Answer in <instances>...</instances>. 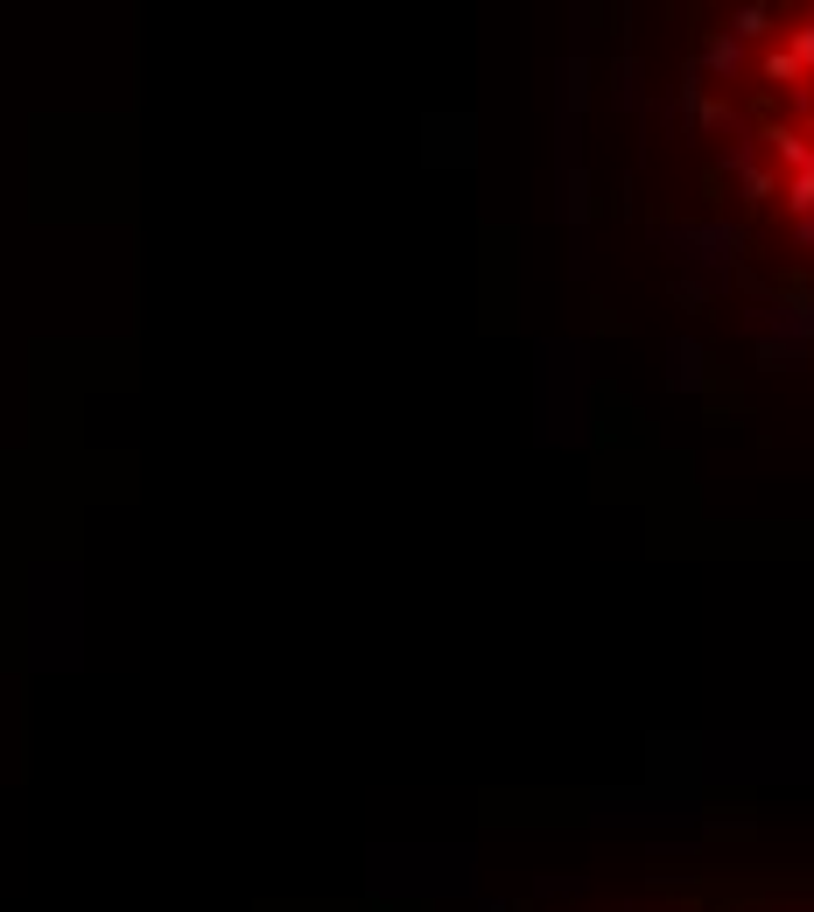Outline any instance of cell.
<instances>
[{
	"label": "cell",
	"instance_id": "1",
	"mask_svg": "<svg viewBox=\"0 0 814 912\" xmlns=\"http://www.w3.org/2000/svg\"><path fill=\"white\" fill-rule=\"evenodd\" d=\"M710 127L737 197L814 253V8H758L716 50Z\"/></svg>",
	"mask_w": 814,
	"mask_h": 912
}]
</instances>
